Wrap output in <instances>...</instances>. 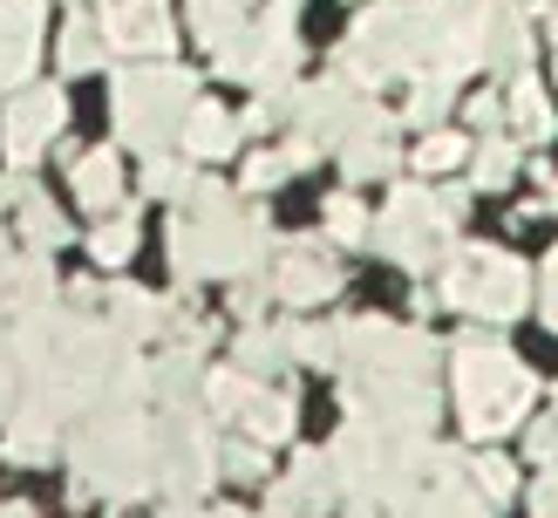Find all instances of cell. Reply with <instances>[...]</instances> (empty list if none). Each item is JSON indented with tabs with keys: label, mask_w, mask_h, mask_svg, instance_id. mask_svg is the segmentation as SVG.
I'll return each instance as SVG.
<instances>
[{
	"label": "cell",
	"mask_w": 558,
	"mask_h": 518,
	"mask_svg": "<svg viewBox=\"0 0 558 518\" xmlns=\"http://www.w3.org/2000/svg\"><path fill=\"white\" fill-rule=\"evenodd\" d=\"M69 457H75V498L102 505H136L157 491V409L150 396H117L96 402L69 423Z\"/></svg>",
	"instance_id": "obj_1"
},
{
	"label": "cell",
	"mask_w": 558,
	"mask_h": 518,
	"mask_svg": "<svg viewBox=\"0 0 558 518\" xmlns=\"http://www.w3.org/2000/svg\"><path fill=\"white\" fill-rule=\"evenodd\" d=\"M272 245V218L259 198H232L218 191L205 205H184L171 218V273L178 287H205V280H245L266 266Z\"/></svg>",
	"instance_id": "obj_2"
},
{
	"label": "cell",
	"mask_w": 558,
	"mask_h": 518,
	"mask_svg": "<svg viewBox=\"0 0 558 518\" xmlns=\"http://www.w3.org/2000/svg\"><path fill=\"white\" fill-rule=\"evenodd\" d=\"M423 69H442L436 0H381V8H368L341 41V75L354 89H381V82L423 75Z\"/></svg>",
	"instance_id": "obj_3"
},
{
	"label": "cell",
	"mask_w": 558,
	"mask_h": 518,
	"mask_svg": "<svg viewBox=\"0 0 558 518\" xmlns=\"http://www.w3.org/2000/svg\"><path fill=\"white\" fill-rule=\"evenodd\" d=\"M450 375H457V409H463V430L477 444H497L511 436L524 417H532V396H538V375L518 362L505 341H484L470 335L450 348Z\"/></svg>",
	"instance_id": "obj_4"
},
{
	"label": "cell",
	"mask_w": 558,
	"mask_h": 518,
	"mask_svg": "<svg viewBox=\"0 0 558 518\" xmlns=\"http://www.w3.org/2000/svg\"><path fill=\"white\" fill-rule=\"evenodd\" d=\"M436 14H442V69L450 75L532 69V14H524V0H436Z\"/></svg>",
	"instance_id": "obj_5"
},
{
	"label": "cell",
	"mask_w": 558,
	"mask_h": 518,
	"mask_svg": "<svg viewBox=\"0 0 558 518\" xmlns=\"http://www.w3.org/2000/svg\"><path fill=\"white\" fill-rule=\"evenodd\" d=\"M191 109H198V82H191L178 62H130L117 75L109 117H117V136L130 150L150 157V150H178Z\"/></svg>",
	"instance_id": "obj_6"
},
{
	"label": "cell",
	"mask_w": 558,
	"mask_h": 518,
	"mask_svg": "<svg viewBox=\"0 0 558 518\" xmlns=\"http://www.w3.org/2000/svg\"><path fill=\"white\" fill-rule=\"evenodd\" d=\"M457 226H463V191H429V184H402L388 212L375 218V253L396 260L409 273H442V260L457 253Z\"/></svg>",
	"instance_id": "obj_7"
},
{
	"label": "cell",
	"mask_w": 558,
	"mask_h": 518,
	"mask_svg": "<svg viewBox=\"0 0 558 518\" xmlns=\"http://www.w3.org/2000/svg\"><path fill=\"white\" fill-rule=\"evenodd\" d=\"M442 308L470 321H518L532 308V266L505 245H457L442 260Z\"/></svg>",
	"instance_id": "obj_8"
},
{
	"label": "cell",
	"mask_w": 558,
	"mask_h": 518,
	"mask_svg": "<svg viewBox=\"0 0 558 518\" xmlns=\"http://www.w3.org/2000/svg\"><path fill=\"white\" fill-rule=\"evenodd\" d=\"M218 75H239L259 96L293 103L300 96V14H293V0H266L253 14V27H245V41L218 62Z\"/></svg>",
	"instance_id": "obj_9"
},
{
	"label": "cell",
	"mask_w": 558,
	"mask_h": 518,
	"mask_svg": "<svg viewBox=\"0 0 558 518\" xmlns=\"http://www.w3.org/2000/svg\"><path fill=\"white\" fill-rule=\"evenodd\" d=\"M442 362V341L429 327H402V321H341V369L354 375H409V382H429Z\"/></svg>",
	"instance_id": "obj_10"
},
{
	"label": "cell",
	"mask_w": 558,
	"mask_h": 518,
	"mask_svg": "<svg viewBox=\"0 0 558 518\" xmlns=\"http://www.w3.org/2000/svg\"><path fill=\"white\" fill-rule=\"evenodd\" d=\"M341 409L361 423H381V430H429L436 423V382H409V375H361L341 389Z\"/></svg>",
	"instance_id": "obj_11"
},
{
	"label": "cell",
	"mask_w": 558,
	"mask_h": 518,
	"mask_svg": "<svg viewBox=\"0 0 558 518\" xmlns=\"http://www.w3.org/2000/svg\"><path fill=\"white\" fill-rule=\"evenodd\" d=\"M69 123V96L48 89V82H27V89L8 96V117H0V144H8V164L14 171H35L48 157V144L62 136Z\"/></svg>",
	"instance_id": "obj_12"
},
{
	"label": "cell",
	"mask_w": 558,
	"mask_h": 518,
	"mask_svg": "<svg viewBox=\"0 0 558 518\" xmlns=\"http://www.w3.org/2000/svg\"><path fill=\"white\" fill-rule=\"evenodd\" d=\"M75 300L82 308H96L109 327H117V335H130L136 348L144 341H163L178 327V300L171 293H144V287H130V280H109V287H75Z\"/></svg>",
	"instance_id": "obj_13"
},
{
	"label": "cell",
	"mask_w": 558,
	"mask_h": 518,
	"mask_svg": "<svg viewBox=\"0 0 558 518\" xmlns=\"http://www.w3.org/2000/svg\"><path fill=\"white\" fill-rule=\"evenodd\" d=\"M102 35L117 55L130 62H171L178 48V21H171V0H102Z\"/></svg>",
	"instance_id": "obj_14"
},
{
	"label": "cell",
	"mask_w": 558,
	"mask_h": 518,
	"mask_svg": "<svg viewBox=\"0 0 558 518\" xmlns=\"http://www.w3.org/2000/svg\"><path fill=\"white\" fill-rule=\"evenodd\" d=\"M396 136H402V130H396V117H388L381 103H361L354 123L341 130V144H333L348 184H381V178H396V171H402V144H396Z\"/></svg>",
	"instance_id": "obj_15"
},
{
	"label": "cell",
	"mask_w": 558,
	"mask_h": 518,
	"mask_svg": "<svg viewBox=\"0 0 558 518\" xmlns=\"http://www.w3.org/2000/svg\"><path fill=\"white\" fill-rule=\"evenodd\" d=\"M333 239H293L287 253L272 260V293L279 308H327L341 293V260L327 253Z\"/></svg>",
	"instance_id": "obj_16"
},
{
	"label": "cell",
	"mask_w": 558,
	"mask_h": 518,
	"mask_svg": "<svg viewBox=\"0 0 558 518\" xmlns=\"http://www.w3.org/2000/svg\"><path fill=\"white\" fill-rule=\"evenodd\" d=\"M368 103V89H354V82L333 69L320 82H300V96H293V136H306V144H341V130L354 123V109Z\"/></svg>",
	"instance_id": "obj_17"
},
{
	"label": "cell",
	"mask_w": 558,
	"mask_h": 518,
	"mask_svg": "<svg viewBox=\"0 0 558 518\" xmlns=\"http://www.w3.org/2000/svg\"><path fill=\"white\" fill-rule=\"evenodd\" d=\"M41 27H48V0H0V89L35 82Z\"/></svg>",
	"instance_id": "obj_18"
},
{
	"label": "cell",
	"mask_w": 558,
	"mask_h": 518,
	"mask_svg": "<svg viewBox=\"0 0 558 518\" xmlns=\"http://www.w3.org/2000/svg\"><path fill=\"white\" fill-rule=\"evenodd\" d=\"M279 498H287L300 518H314L320 505H333V498H348V484H341V463H333V450H300L293 457V471L272 484Z\"/></svg>",
	"instance_id": "obj_19"
},
{
	"label": "cell",
	"mask_w": 558,
	"mask_h": 518,
	"mask_svg": "<svg viewBox=\"0 0 558 518\" xmlns=\"http://www.w3.org/2000/svg\"><path fill=\"white\" fill-rule=\"evenodd\" d=\"M8 463H48L54 450H69V417H54L41 402H14L8 417Z\"/></svg>",
	"instance_id": "obj_20"
},
{
	"label": "cell",
	"mask_w": 558,
	"mask_h": 518,
	"mask_svg": "<svg viewBox=\"0 0 558 518\" xmlns=\"http://www.w3.org/2000/svg\"><path fill=\"white\" fill-rule=\"evenodd\" d=\"M0 300H8V314H48L54 300H62V280H54L48 253H14L8 273H0Z\"/></svg>",
	"instance_id": "obj_21"
},
{
	"label": "cell",
	"mask_w": 558,
	"mask_h": 518,
	"mask_svg": "<svg viewBox=\"0 0 558 518\" xmlns=\"http://www.w3.org/2000/svg\"><path fill=\"white\" fill-rule=\"evenodd\" d=\"M69 191L82 198V212H96V218H109L123 205V164H117V150L109 144H96V150H82L75 164H69Z\"/></svg>",
	"instance_id": "obj_22"
},
{
	"label": "cell",
	"mask_w": 558,
	"mask_h": 518,
	"mask_svg": "<svg viewBox=\"0 0 558 518\" xmlns=\"http://www.w3.org/2000/svg\"><path fill=\"white\" fill-rule=\"evenodd\" d=\"M245 27H253V8L245 0H191V35L211 62H226V55L245 41Z\"/></svg>",
	"instance_id": "obj_23"
},
{
	"label": "cell",
	"mask_w": 558,
	"mask_h": 518,
	"mask_svg": "<svg viewBox=\"0 0 558 518\" xmlns=\"http://www.w3.org/2000/svg\"><path fill=\"white\" fill-rule=\"evenodd\" d=\"M239 117H232V109H218V103H198V109H191V117H184V136H178V150L191 157V164H218V157H232L239 150Z\"/></svg>",
	"instance_id": "obj_24"
},
{
	"label": "cell",
	"mask_w": 558,
	"mask_h": 518,
	"mask_svg": "<svg viewBox=\"0 0 558 518\" xmlns=\"http://www.w3.org/2000/svg\"><path fill=\"white\" fill-rule=\"evenodd\" d=\"M505 123L524 136V144H551V96H545V82L532 69H518L505 82Z\"/></svg>",
	"instance_id": "obj_25"
},
{
	"label": "cell",
	"mask_w": 558,
	"mask_h": 518,
	"mask_svg": "<svg viewBox=\"0 0 558 518\" xmlns=\"http://www.w3.org/2000/svg\"><path fill=\"white\" fill-rule=\"evenodd\" d=\"M205 382H198V348H163L150 362V409H178V402H198Z\"/></svg>",
	"instance_id": "obj_26"
},
{
	"label": "cell",
	"mask_w": 558,
	"mask_h": 518,
	"mask_svg": "<svg viewBox=\"0 0 558 518\" xmlns=\"http://www.w3.org/2000/svg\"><path fill=\"white\" fill-rule=\"evenodd\" d=\"M232 362H239L245 375H259V382L279 375V369L293 362V348H287V321H279V327H272V321H245V327H239V341H232Z\"/></svg>",
	"instance_id": "obj_27"
},
{
	"label": "cell",
	"mask_w": 558,
	"mask_h": 518,
	"mask_svg": "<svg viewBox=\"0 0 558 518\" xmlns=\"http://www.w3.org/2000/svg\"><path fill=\"white\" fill-rule=\"evenodd\" d=\"M239 430L253 436V444H266V450L287 444V436H293V396H287V389H266V382H259L253 402L239 409Z\"/></svg>",
	"instance_id": "obj_28"
},
{
	"label": "cell",
	"mask_w": 558,
	"mask_h": 518,
	"mask_svg": "<svg viewBox=\"0 0 558 518\" xmlns=\"http://www.w3.org/2000/svg\"><path fill=\"white\" fill-rule=\"evenodd\" d=\"M54 62H62L69 75H96V69L109 62V35H102V21L69 14V21H62V41H54Z\"/></svg>",
	"instance_id": "obj_29"
},
{
	"label": "cell",
	"mask_w": 558,
	"mask_h": 518,
	"mask_svg": "<svg viewBox=\"0 0 558 518\" xmlns=\"http://www.w3.org/2000/svg\"><path fill=\"white\" fill-rule=\"evenodd\" d=\"M457 82H463V75H450V69H423V75H409V109H402V117H409L415 130H436V123L457 109Z\"/></svg>",
	"instance_id": "obj_30"
},
{
	"label": "cell",
	"mask_w": 558,
	"mask_h": 518,
	"mask_svg": "<svg viewBox=\"0 0 558 518\" xmlns=\"http://www.w3.org/2000/svg\"><path fill=\"white\" fill-rule=\"evenodd\" d=\"M518 150L524 144H511V136H477V144H470V164H463V171H470V191H505L511 178H518Z\"/></svg>",
	"instance_id": "obj_31"
},
{
	"label": "cell",
	"mask_w": 558,
	"mask_h": 518,
	"mask_svg": "<svg viewBox=\"0 0 558 518\" xmlns=\"http://www.w3.org/2000/svg\"><path fill=\"white\" fill-rule=\"evenodd\" d=\"M287 348L300 369H341V321H287Z\"/></svg>",
	"instance_id": "obj_32"
},
{
	"label": "cell",
	"mask_w": 558,
	"mask_h": 518,
	"mask_svg": "<svg viewBox=\"0 0 558 518\" xmlns=\"http://www.w3.org/2000/svg\"><path fill=\"white\" fill-rule=\"evenodd\" d=\"M14 218H21V239H27V253H54V245L69 239V218L48 205V191H35V198H27Z\"/></svg>",
	"instance_id": "obj_33"
},
{
	"label": "cell",
	"mask_w": 558,
	"mask_h": 518,
	"mask_svg": "<svg viewBox=\"0 0 558 518\" xmlns=\"http://www.w3.org/2000/svg\"><path fill=\"white\" fill-rule=\"evenodd\" d=\"M300 171L293 164V150H272V144H253V157H245V171H239V191L245 198H266L272 184H287Z\"/></svg>",
	"instance_id": "obj_34"
},
{
	"label": "cell",
	"mask_w": 558,
	"mask_h": 518,
	"mask_svg": "<svg viewBox=\"0 0 558 518\" xmlns=\"http://www.w3.org/2000/svg\"><path fill=\"white\" fill-rule=\"evenodd\" d=\"M327 239H333V245H368V239H375V212L361 205L354 191L327 198Z\"/></svg>",
	"instance_id": "obj_35"
},
{
	"label": "cell",
	"mask_w": 558,
	"mask_h": 518,
	"mask_svg": "<svg viewBox=\"0 0 558 518\" xmlns=\"http://www.w3.org/2000/svg\"><path fill=\"white\" fill-rule=\"evenodd\" d=\"M191 178H198V171H191L178 150H150V157H144V198H178V205H184Z\"/></svg>",
	"instance_id": "obj_36"
},
{
	"label": "cell",
	"mask_w": 558,
	"mask_h": 518,
	"mask_svg": "<svg viewBox=\"0 0 558 518\" xmlns=\"http://www.w3.org/2000/svg\"><path fill=\"white\" fill-rule=\"evenodd\" d=\"M470 164V144L457 130H423V144H415V171L423 178H442V171H463Z\"/></svg>",
	"instance_id": "obj_37"
},
{
	"label": "cell",
	"mask_w": 558,
	"mask_h": 518,
	"mask_svg": "<svg viewBox=\"0 0 558 518\" xmlns=\"http://www.w3.org/2000/svg\"><path fill=\"white\" fill-rule=\"evenodd\" d=\"M253 389H259V375H245V369L232 362V369L205 375V409H211V417H239V409L253 402Z\"/></svg>",
	"instance_id": "obj_38"
},
{
	"label": "cell",
	"mask_w": 558,
	"mask_h": 518,
	"mask_svg": "<svg viewBox=\"0 0 558 518\" xmlns=\"http://www.w3.org/2000/svg\"><path fill=\"white\" fill-rule=\"evenodd\" d=\"M21 402V341H14V314L0 300V417H14Z\"/></svg>",
	"instance_id": "obj_39"
},
{
	"label": "cell",
	"mask_w": 558,
	"mask_h": 518,
	"mask_svg": "<svg viewBox=\"0 0 558 518\" xmlns=\"http://www.w3.org/2000/svg\"><path fill=\"white\" fill-rule=\"evenodd\" d=\"M130 253H136V218H102L89 232V260L96 266H123Z\"/></svg>",
	"instance_id": "obj_40"
},
{
	"label": "cell",
	"mask_w": 558,
	"mask_h": 518,
	"mask_svg": "<svg viewBox=\"0 0 558 518\" xmlns=\"http://www.w3.org/2000/svg\"><path fill=\"white\" fill-rule=\"evenodd\" d=\"M470 478H477V491L490 505H511V491H518V463L511 457H497V450H484V457H470Z\"/></svg>",
	"instance_id": "obj_41"
},
{
	"label": "cell",
	"mask_w": 558,
	"mask_h": 518,
	"mask_svg": "<svg viewBox=\"0 0 558 518\" xmlns=\"http://www.w3.org/2000/svg\"><path fill=\"white\" fill-rule=\"evenodd\" d=\"M218 471H226L232 484H266V444H253V436H239V444H226L218 450Z\"/></svg>",
	"instance_id": "obj_42"
},
{
	"label": "cell",
	"mask_w": 558,
	"mask_h": 518,
	"mask_svg": "<svg viewBox=\"0 0 558 518\" xmlns=\"http://www.w3.org/2000/svg\"><path fill=\"white\" fill-rule=\"evenodd\" d=\"M272 273H245V280H232V314H239V327L245 321H266V308H272Z\"/></svg>",
	"instance_id": "obj_43"
},
{
	"label": "cell",
	"mask_w": 558,
	"mask_h": 518,
	"mask_svg": "<svg viewBox=\"0 0 558 518\" xmlns=\"http://www.w3.org/2000/svg\"><path fill=\"white\" fill-rule=\"evenodd\" d=\"M524 450L538 457V471H545V463H558V417H545V423H524Z\"/></svg>",
	"instance_id": "obj_44"
},
{
	"label": "cell",
	"mask_w": 558,
	"mask_h": 518,
	"mask_svg": "<svg viewBox=\"0 0 558 518\" xmlns=\"http://www.w3.org/2000/svg\"><path fill=\"white\" fill-rule=\"evenodd\" d=\"M463 117H470V123H477V130L490 136L497 123H505V96H490V89H470V103H463Z\"/></svg>",
	"instance_id": "obj_45"
},
{
	"label": "cell",
	"mask_w": 558,
	"mask_h": 518,
	"mask_svg": "<svg viewBox=\"0 0 558 518\" xmlns=\"http://www.w3.org/2000/svg\"><path fill=\"white\" fill-rule=\"evenodd\" d=\"M35 191H41V184L27 178V171H8V178H0V212H21L27 198H35Z\"/></svg>",
	"instance_id": "obj_46"
},
{
	"label": "cell",
	"mask_w": 558,
	"mask_h": 518,
	"mask_svg": "<svg viewBox=\"0 0 558 518\" xmlns=\"http://www.w3.org/2000/svg\"><path fill=\"white\" fill-rule=\"evenodd\" d=\"M532 518H558V463H545V478L532 484Z\"/></svg>",
	"instance_id": "obj_47"
},
{
	"label": "cell",
	"mask_w": 558,
	"mask_h": 518,
	"mask_svg": "<svg viewBox=\"0 0 558 518\" xmlns=\"http://www.w3.org/2000/svg\"><path fill=\"white\" fill-rule=\"evenodd\" d=\"M538 308H545V327L558 335V253L545 260V280H538Z\"/></svg>",
	"instance_id": "obj_48"
},
{
	"label": "cell",
	"mask_w": 558,
	"mask_h": 518,
	"mask_svg": "<svg viewBox=\"0 0 558 518\" xmlns=\"http://www.w3.org/2000/svg\"><path fill=\"white\" fill-rule=\"evenodd\" d=\"M205 518H253V511H239V505H211Z\"/></svg>",
	"instance_id": "obj_49"
},
{
	"label": "cell",
	"mask_w": 558,
	"mask_h": 518,
	"mask_svg": "<svg viewBox=\"0 0 558 518\" xmlns=\"http://www.w3.org/2000/svg\"><path fill=\"white\" fill-rule=\"evenodd\" d=\"M0 518H35V505H0Z\"/></svg>",
	"instance_id": "obj_50"
},
{
	"label": "cell",
	"mask_w": 558,
	"mask_h": 518,
	"mask_svg": "<svg viewBox=\"0 0 558 518\" xmlns=\"http://www.w3.org/2000/svg\"><path fill=\"white\" fill-rule=\"evenodd\" d=\"M545 35H551V41H558V8H551V14H545Z\"/></svg>",
	"instance_id": "obj_51"
},
{
	"label": "cell",
	"mask_w": 558,
	"mask_h": 518,
	"mask_svg": "<svg viewBox=\"0 0 558 518\" xmlns=\"http://www.w3.org/2000/svg\"><path fill=\"white\" fill-rule=\"evenodd\" d=\"M8 260H14V253H8V232H0V273H8Z\"/></svg>",
	"instance_id": "obj_52"
},
{
	"label": "cell",
	"mask_w": 558,
	"mask_h": 518,
	"mask_svg": "<svg viewBox=\"0 0 558 518\" xmlns=\"http://www.w3.org/2000/svg\"><path fill=\"white\" fill-rule=\"evenodd\" d=\"M551 417H558V396H551Z\"/></svg>",
	"instance_id": "obj_53"
},
{
	"label": "cell",
	"mask_w": 558,
	"mask_h": 518,
	"mask_svg": "<svg viewBox=\"0 0 558 518\" xmlns=\"http://www.w3.org/2000/svg\"><path fill=\"white\" fill-rule=\"evenodd\" d=\"M245 8H253V0H245Z\"/></svg>",
	"instance_id": "obj_54"
},
{
	"label": "cell",
	"mask_w": 558,
	"mask_h": 518,
	"mask_svg": "<svg viewBox=\"0 0 558 518\" xmlns=\"http://www.w3.org/2000/svg\"><path fill=\"white\" fill-rule=\"evenodd\" d=\"M314 518H320V511H314Z\"/></svg>",
	"instance_id": "obj_55"
}]
</instances>
